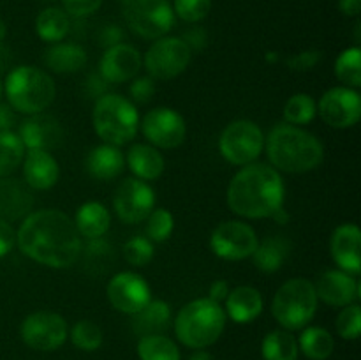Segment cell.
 <instances>
[{"label": "cell", "mask_w": 361, "mask_h": 360, "mask_svg": "<svg viewBox=\"0 0 361 360\" xmlns=\"http://www.w3.org/2000/svg\"><path fill=\"white\" fill-rule=\"evenodd\" d=\"M284 198L286 187L281 173L263 162L243 166L228 187L229 208L249 219L271 217L284 207Z\"/></svg>", "instance_id": "2"}, {"label": "cell", "mask_w": 361, "mask_h": 360, "mask_svg": "<svg viewBox=\"0 0 361 360\" xmlns=\"http://www.w3.org/2000/svg\"><path fill=\"white\" fill-rule=\"evenodd\" d=\"M9 62H11V52L2 44V42H0V71L6 69V67L9 66Z\"/></svg>", "instance_id": "51"}, {"label": "cell", "mask_w": 361, "mask_h": 360, "mask_svg": "<svg viewBox=\"0 0 361 360\" xmlns=\"http://www.w3.org/2000/svg\"><path fill=\"white\" fill-rule=\"evenodd\" d=\"M337 332L341 337L355 341L361 332V309L356 302L349 304L337 316Z\"/></svg>", "instance_id": "40"}, {"label": "cell", "mask_w": 361, "mask_h": 360, "mask_svg": "<svg viewBox=\"0 0 361 360\" xmlns=\"http://www.w3.org/2000/svg\"><path fill=\"white\" fill-rule=\"evenodd\" d=\"M23 176L30 189L48 191L59 182V162L46 150H28L23 159Z\"/></svg>", "instance_id": "22"}, {"label": "cell", "mask_w": 361, "mask_h": 360, "mask_svg": "<svg viewBox=\"0 0 361 360\" xmlns=\"http://www.w3.org/2000/svg\"><path fill=\"white\" fill-rule=\"evenodd\" d=\"M122 37H123V34H122V30H120L118 27H108V28H104V30H102L101 44L111 48V46L118 44L120 39H122Z\"/></svg>", "instance_id": "49"}, {"label": "cell", "mask_w": 361, "mask_h": 360, "mask_svg": "<svg viewBox=\"0 0 361 360\" xmlns=\"http://www.w3.org/2000/svg\"><path fill=\"white\" fill-rule=\"evenodd\" d=\"M14 244H16V232H14L13 224L0 219V258L9 254Z\"/></svg>", "instance_id": "45"}, {"label": "cell", "mask_w": 361, "mask_h": 360, "mask_svg": "<svg viewBox=\"0 0 361 360\" xmlns=\"http://www.w3.org/2000/svg\"><path fill=\"white\" fill-rule=\"evenodd\" d=\"M88 62L85 48L74 42H55L46 49L44 64L48 69L59 74H73L83 69Z\"/></svg>", "instance_id": "24"}, {"label": "cell", "mask_w": 361, "mask_h": 360, "mask_svg": "<svg viewBox=\"0 0 361 360\" xmlns=\"http://www.w3.org/2000/svg\"><path fill=\"white\" fill-rule=\"evenodd\" d=\"M85 254H87V265L109 268L113 263V254L115 253H113V247L109 244L102 242L101 239H92Z\"/></svg>", "instance_id": "42"}, {"label": "cell", "mask_w": 361, "mask_h": 360, "mask_svg": "<svg viewBox=\"0 0 361 360\" xmlns=\"http://www.w3.org/2000/svg\"><path fill=\"white\" fill-rule=\"evenodd\" d=\"M137 355L141 360H180V349L164 334L145 335L137 342Z\"/></svg>", "instance_id": "34"}, {"label": "cell", "mask_w": 361, "mask_h": 360, "mask_svg": "<svg viewBox=\"0 0 361 360\" xmlns=\"http://www.w3.org/2000/svg\"><path fill=\"white\" fill-rule=\"evenodd\" d=\"M175 229L173 214L166 208H154L147 217V239L152 242H166Z\"/></svg>", "instance_id": "38"}, {"label": "cell", "mask_w": 361, "mask_h": 360, "mask_svg": "<svg viewBox=\"0 0 361 360\" xmlns=\"http://www.w3.org/2000/svg\"><path fill=\"white\" fill-rule=\"evenodd\" d=\"M154 242L147 236H133L123 246V258L133 267H147L154 260Z\"/></svg>", "instance_id": "39"}, {"label": "cell", "mask_w": 361, "mask_h": 360, "mask_svg": "<svg viewBox=\"0 0 361 360\" xmlns=\"http://www.w3.org/2000/svg\"><path fill=\"white\" fill-rule=\"evenodd\" d=\"M212 9V0H175L173 13L183 21L197 23L204 20Z\"/></svg>", "instance_id": "41"}, {"label": "cell", "mask_w": 361, "mask_h": 360, "mask_svg": "<svg viewBox=\"0 0 361 360\" xmlns=\"http://www.w3.org/2000/svg\"><path fill=\"white\" fill-rule=\"evenodd\" d=\"M317 295L314 282L303 277L289 279L281 286L271 300V314L286 330H300L312 321L317 311Z\"/></svg>", "instance_id": "7"}, {"label": "cell", "mask_w": 361, "mask_h": 360, "mask_svg": "<svg viewBox=\"0 0 361 360\" xmlns=\"http://www.w3.org/2000/svg\"><path fill=\"white\" fill-rule=\"evenodd\" d=\"M256 232L243 221H224L214 229L210 236V247L215 256L228 261H240L252 256L256 251Z\"/></svg>", "instance_id": "12"}, {"label": "cell", "mask_w": 361, "mask_h": 360, "mask_svg": "<svg viewBox=\"0 0 361 360\" xmlns=\"http://www.w3.org/2000/svg\"><path fill=\"white\" fill-rule=\"evenodd\" d=\"M190 59H192V49L183 39L164 35L155 39L154 44L148 48L143 64L150 78L168 81L180 76L190 64Z\"/></svg>", "instance_id": "10"}, {"label": "cell", "mask_w": 361, "mask_h": 360, "mask_svg": "<svg viewBox=\"0 0 361 360\" xmlns=\"http://www.w3.org/2000/svg\"><path fill=\"white\" fill-rule=\"evenodd\" d=\"M71 341L83 352H95L102 344V330L90 320H81L71 330Z\"/></svg>", "instance_id": "37"}, {"label": "cell", "mask_w": 361, "mask_h": 360, "mask_svg": "<svg viewBox=\"0 0 361 360\" xmlns=\"http://www.w3.org/2000/svg\"><path fill=\"white\" fill-rule=\"evenodd\" d=\"M268 159L277 172L307 173L321 166L323 143L309 131L291 124L275 126L264 138Z\"/></svg>", "instance_id": "3"}, {"label": "cell", "mask_w": 361, "mask_h": 360, "mask_svg": "<svg viewBox=\"0 0 361 360\" xmlns=\"http://www.w3.org/2000/svg\"><path fill=\"white\" fill-rule=\"evenodd\" d=\"M122 14L133 32L143 39H161L175 23L168 0H122Z\"/></svg>", "instance_id": "8"}, {"label": "cell", "mask_w": 361, "mask_h": 360, "mask_svg": "<svg viewBox=\"0 0 361 360\" xmlns=\"http://www.w3.org/2000/svg\"><path fill=\"white\" fill-rule=\"evenodd\" d=\"M109 304L116 311L126 314H136L152 300L148 282L136 272H120L113 275L106 288Z\"/></svg>", "instance_id": "16"}, {"label": "cell", "mask_w": 361, "mask_h": 360, "mask_svg": "<svg viewBox=\"0 0 361 360\" xmlns=\"http://www.w3.org/2000/svg\"><path fill=\"white\" fill-rule=\"evenodd\" d=\"M321 119L335 129H348L358 124L361 116V97L355 88L334 87L326 90L317 106Z\"/></svg>", "instance_id": "15"}, {"label": "cell", "mask_w": 361, "mask_h": 360, "mask_svg": "<svg viewBox=\"0 0 361 360\" xmlns=\"http://www.w3.org/2000/svg\"><path fill=\"white\" fill-rule=\"evenodd\" d=\"M6 32H7L6 23H4V20H2V18H0V42H2V39L6 37Z\"/></svg>", "instance_id": "53"}, {"label": "cell", "mask_w": 361, "mask_h": 360, "mask_svg": "<svg viewBox=\"0 0 361 360\" xmlns=\"http://www.w3.org/2000/svg\"><path fill=\"white\" fill-rule=\"evenodd\" d=\"M2 90H4V87H2V81H0V97H2Z\"/></svg>", "instance_id": "54"}, {"label": "cell", "mask_w": 361, "mask_h": 360, "mask_svg": "<svg viewBox=\"0 0 361 360\" xmlns=\"http://www.w3.org/2000/svg\"><path fill=\"white\" fill-rule=\"evenodd\" d=\"M261 353L264 360H298V341L289 330H271L264 335Z\"/></svg>", "instance_id": "32"}, {"label": "cell", "mask_w": 361, "mask_h": 360, "mask_svg": "<svg viewBox=\"0 0 361 360\" xmlns=\"http://www.w3.org/2000/svg\"><path fill=\"white\" fill-rule=\"evenodd\" d=\"M189 360H212V355L210 353L203 352V349H197L196 353H192V355L189 356Z\"/></svg>", "instance_id": "52"}, {"label": "cell", "mask_w": 361, "mask_h": 360, "mask_svg": "<svg viewBox=\"0 0 361 360\" xmlns=\"http://www.w3.org/2000/svg\"><path fill=\"white\" fill-rule=\"evenodd\" d=\"M126 157L115 145H99L87 155V169L94 179L113 180L123 172Z\"/></svg>", "instance_id": "25"}, {"label": "cell", "mask_w": 361, "mask_h": 360, "mask_svg": "<svg viewBox=\"0 0 361 360\" xmlns=\"http://www.w3.org/2000/svg\"><path fill=\"white\" fill-rule=\"evenodd\" d=\"M317 113V102L309 94H295L286 101L284 120L291 126H305L314 120Z\"/></svg>", "instance_id": "36"}, {"label": "cell", "mask_w": 361, "mask_h": 360, "mask_svg": "<svg viewBox=\"0 0 361 360\" xmlns=\"http://www.w3.org/2000/svg\"><path fill=\"white\" fill-rule=\"evenodd\" d=\"M34 208V194L25 182L11 176L0 179V219L20 221Z\"/></svg>", "instance_id": "21"}, {"label": "cell", "mask_w": 361, "mask_h": 360, "mask_svg": "<svg viewBox=\"0 0 361 360\" xmlns=\"http://www.w3.org/2000/svg\"><path fill=\"white\" fill-rule=\"evenodd\" d=\"M102 0H63L67 14L74 18H85L101 7Z\"/></svg>", "instance_id": "44"}, {"label": "cell", "mask_w": 361, "mask_h": 360, "mask_svg": "<svg viewBox=\"0 0 361 360\" xmlns=\"http://www.w3.org/2000/svg\"><path fill=\"white\" fill-rule=\"evenodd\" d=\"M16 122V112L9 104H0V133L13 131Z\"/></svg>", "instance_id": "47"}, {"label": "cell", "mask_w": 361, "mask_h": 360, "mask_svg": "<svg viewBox=\"0 0 361 360\" xmlns=\"http://www.w3.org/2000/svg\"><path fill=\"white\" fill-rule=\"evenodd\" d=\"M94 129L104 143L122 147L133 141L140 127L137 109L129 99L118 94H104L94 108Z\"/></svg>", "instance_id": "6"}, {"label": "cell", "mask_w": 361, "mask_h": 360, "mask_svg": "<svg viewBox=\"0 0 361 360\" xmlns=\"http://www.w3.org/2000/svg\"><path fill=\"white\" fill-rule=\"evenodd\" d=\"M288 253L289 244L282 236H270V239L257 244L256 251L252 254L254 265H256L257 270L271 274V272H277L284 265Z\"/></svg>", "instance_id": "29"}, {"label": "cell", "mask_w": 361, "mask_h": 360, "mask_svg": "<svg viewBox=\"0 0 361 360\" xmlns=\"http://www.w3.org/2000/svg\"><path fill=\"white\" fill-rule=\"evenodd\" d=\"M226 311L215 300L196 299L178 311L175 318V334L182 344L203 349L214 344L226 327Z\"/></svg>", "instance_id": "4"}, {"label": "cell", "mask_w": 361, "mask_h": 360, "mask_svg": "<svg viewBox=\"0 0 361 360\" xmlns=\"http://www.w3.org/2000/svg\"><path fill=\"white\" fill-rule=\"evenodd\" d=\"M330 251L341 270L351 275L361 272V232L353 222L341 224L330 240Z\"/></svg>", "instance_id": "20"}, {"label": "cell", "mask_w": 361, "mask_h": 360, "mask_svg": "<svg viewBox=\"0 0 361 360\" xmlns=\"http://www.w3.org/2000/svg\"><path fill=\"white\" fill-rule=\"evenodd\" d=\"M141 131L152 147L176 148L185 141L187 126L183 116L171 108H154L143 116Z\"/></svg>", "instance_id": "14"}, {"label": "cell", "mask_w": 361, "mask_h": 360, "mask_svg": "<svg viewBox=\"0 0 361 360\" xmlns=\"http://www.w3.org/2000/svg\"><path fill=\"white\" fill-rule=\"evenodd\" d=\"M141 64H143V59L134 46L118 42L104 52L99 64V73L106 83L120 85L133 81L140 73Z\"/></svg>", "instance_id": "17"}, {"label": "cell", "mask_w": 361, "mask_h": 360, "mask_svg": "<svg viewBox=\"0 0 361 360\" xmlns=\"http://www.w3.org/2000/svg\"><path fill=\"white\" fill-rule=\"evenodd\" d=\"M317 60H321V52H303L289 59L288 64L295 71H309L316 66Z\"/></svg>", "instance_id": "46"}, {"label": "cell", "mask_w": 361, "mask_h": 360, "mask_svg": "<svg viewBox=\"0 0 361 360\" xmlns=\"http://www.w3.org/2000/svg\"><path fill=\"white\" fill-rule=\"evenodd\" d=\"M4 90L11 108L23 115L42 113L56 94L51 76L34 66L14 67L4 81Z\"/></svg>", "instance_id": "5"}, {"label": "cell", "mask_w": 361, "mask_h": 360, "mask_svg": "<svg viewBox=\"0 0 361 360\" xmlns=\"http://www.w3.org/2000/svg\"><path fill=\"white\" fill-rule=\"evenodd\" d=\"M18 136L27 150H53L63 141V129L59 120L46 113L30 115L21 124Z\"/></svg>", "instance_id": "18"}, {"label": "cell", "mask_w": 361, "mask_h": 360, "mask_svg": "<svg viewBox=\"0 0 361 360\" xmlns=\"http://www.w3.org/2000/svg\"><path fill=\"white\" fill-rule=\"evenodd\" d=\"M130 97L133 101L140 102V104H147V102L152 101L155 94V81L154 78L150 76H141V78H134L133 83L129 87Z\"/></svg>", "instance_id": "43"}, {"label": "cell", "mask_w": 361, "mask_h": 360, "mask_svg": "<svg viewBox=\"0 0 361 360\" xmlns=\"http://www.w3.org/2000/svg\"><path fill=\"white\" fill-rule=\"evenodd\" d=\"M127 164L140 180H157L164 173V157L152 145L136 143L127 152Z\"/></svg>", "instance_id": "27"}, {"label": "cell", "mask_w": 361, "mask_h": 360, "mask_svg": "<svg viewBox=\"0 0 361 360\" xmlns=\"http://www.w3.org/2000/svg\"><path fill=\"white\" fill-rule=\"evenodd\" d=\"M229 284L228 281H224V279H217V281L212 282L210 286V295H208V299L215 300V302L221 304L222 300H226V296L229 295Z\"/></svg>", "instance_id": "48"}, {"label": "cell", "mask_w": 361, "mask_h": 360, "mask_svg": "<svg viewBox=\"0 0 361 360\" xmlns=\"http://www.w3.org/2000/svg\"><path fill=\"white\" fill-rule=\"evenodd\" d=\"M264 147V134L252 120H235L228 124L219 138L222 157L235 166H247L256 161Z\"/></svg>", "instance_id": "9"}, {"label": "cell", "mask_w": 361, "mask_h": 360, "mask_svg": "<svg viewBox=\"0 0 361 360\" xmlns=\"http://www.w3.org/2000/svg\"><path fill=\"white\" fill-rule=\"evenodd\" d=\"M317 299L334 307H345L360 299V282L355 275L344 270H326L317 277Z\"/></svg>", "instance_id": "19"}, {"label": "cell", "mask_w": 361, "mask_h": 360, "mask_svg": "<svg viewBox=\"0 0 361 360\" xmlns=\"http://www.w3.org/2000/svg\"><path fill=\"white\" fill-rule=\"evenodd\" d=\"M16 244L25 256L51 268L73 267L83 253L74 221L55 208L30 212L18 228Z\"/></svg>", "instance_id": "1"}, {"label": "cell", "mask_w": 361, "mask_h": 360, "mask_svg": "<svg viewBox=\"0 0 361 360\" xmlns=\"http://www.w3.org/2000/svg\"><path fill=\"white\" fill-rule=\"evenodd\" d=\"M335 74L344 87H361V49L358 46L344 49L335 62Z\"/></svg>", "instance_id": "35"}, {"label": "cell", "mask_w": 361, "mask_h": 360, "mask_svg": "<svg viewBox=\"0 0 361 360\" xmlns=\"http://www.w3.org/2000/svg\"><path fill=\"white\" fill-rule=\"evenodd\" d=\"M25 344L37 352H55L69 335L67 321L51 311H37L28 314L20 327Z\"/></svg>", "instance_id": "11"}, {"label": "cell", "mask_w": 361, "mask_h": 360, "mask_svg": "<svg viewBox=\"0 0 361 360\" xmlns=\"http://www.w3.org/2000/svg\"><path fill=\"white\" fill-rule=\"evenodd\" d=\"M71 21L66 11L59 7H48L41 11L35 20V32L46 42H60L69 34Z\"/></svg>", "instance_id": "31"}, {"label": "cell", "mask_w": 361, "mask_h": 360, "mask_svg": "<svg viewBox=\"0 0 361 360\" xmlns=\"http://www.w3.org/2000/svg\"><path fill=\"white\" fill-rule=\"evenodd\" d=\"M113 207L127 224L147 221L155 207V193L145 180L126 179L116 187Z\"/></svg>", "instance_id": "13"}, {"label": "cell", "mask_w": 361, "mask_h": 360, "mask_svg": "<svg viewBox=\"0 0 361 360\" xmlns=\"http://www.w3.org/2000/svg\"><path fill=\"white\" fill-rule=\"evenodd\" d=\"M338 7L345 16H358L361 11V0H338Z\"/></svg>", "instance_id": "50"}, {"label": "cell", "mask_w": 361, "mask_h": 360, "mask_svg": "<svg viewBox=\"0 0 361 360\" xmlns=\"http://www.w3.org/2000/svg\"><path fill=\"white\" fill-rule=\"evenodd\" d=\"M133 316V328L140 337L164 334L171 327V307L164 300H150Z\"/></svg>", "instance_id": "26"}, {"label": "cell", "mask_w": 361, "mask_h": 360, "mask_svg": "<svg viewBox=\"0 0 361 360\" xmlns=\"http://www.w3.org/2000/svg\"><path fill=\"white\" fill-rule=\"evenodd\" d=\"M298 349L309 360H326L335 349L334 335L323 327H305L298 339Z\"/></svg>", "instance_id": "30"}, {"label": "cell", "mask_w": 361, "mask_h": 360, "mask_svg": "<svg viewBox=\"0 0 361 360\" xmlns=\"http://www.w3.org/2000/svg\"><path fill=\"white\" fill-rule=\"evenodd\" d=\"M25 150L27 148H25L18 133H14V131L0 133V179L13 175L20 168L25 154H27Z\"/></svg>", "instance_id": "33"}, {"label": "cell", "mask_w": 361, "mask_h": 360, "mask_svg": "<svg viewBox=\"0 0 361 360\" xmlns=\"http://www.w3.org/2000/svg\"><path fill=\"white\" fill-rule=\"evenodd\" d=\"M74 226L85 239H101L111 226V215L108 208L99 201H87L78 208Z\"/></svg>", "instance_id": "28"}, {"label": "cell", "mask_w": 361, "mask_h": 360, "mask_svg": "<svg viewBox=\"0 0 361 360\" xmlns=\"http://www.w3.org/2000/svg\"><path fill=\"white\" fill-rule=\"evenodd\" d=\"M263 295L252 286H238L226 296V316L236 323H250L263 313Z\"/></svg>", "instance_id": "23"}]
</instances>
